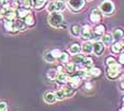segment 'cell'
Wrapping results in <instances>:
<instances>
[{
  "label": "cell",
  "instance_id": "obj_16",
  "mask_svg": "<svg viewBox=\"0 0 124 111\" xmlns=\"http://www.w3.org/2000/svg\"><path fill=\"white\" fill-rule=\"evenodd\" d=\"M62 90L64 91L65 95H66V98L68 97H71V96H73L77 93V89H74V88H72L71 86H64L62 87Z\"/></svg>",
  "mask_w": 124,
  "mask_h": 111
},
{
  "label": "cell",
  "instance_id": "obj_10",
  "mask_svg": "<svg viewBox=\"0 0 124 111\" xmlns=\"http://www.w3.org/2000/svg\"><path fill=\"white\" fill-rule=\"evenodd\" d=\"M104 49H105V45L103 44L102 41H95L93 44V52L95 55H98V56L102 55L104 52Z\"/></svg>",
  "mask_w": 124,
  "mask_h": 111
},
{
  "label": "cell",
  "instance_id": "obj_46",
  "mask_svg": "<svg viewBox=\"0 0 124 111\" xmlns=\"http://www.w3.org/2000/svg\"><path fill=\"white\" fill-rule=\"evenodd\" d=\"M122 102H123V104H124V95L122 96Z\"/></svg>",
  "mask_w": 124,
  "mask_h": 111
},
{
  "label": "cell",
  "instance_id": "obj_37",
  "mask_svg": "<svg viewBox=\"0 0 124 111\" xmlns=\"http://www.w3.org/2000/svg\"><path fill=\"white\" fill-rule=\"evenodd\" d=\"M51 53H52V55L54 56L55 58H58V56L61 55L62 51H61L60 49H54V50H52V51H51Z\"/></svg>",
  "mask_w": 124,
  "mask_h": 111
},
{
  "label": "cell",
  "instance_id": "obj_5",
  "mask_svg": "<svg viewBox=\"0 0 124 111\" xmlns=\"http://www.w3.org/2000/svg\"><path fill=\"white\" fill-rule=\"evenodd\" d=\"M81 35L82 38L85 40H89V39H93V31L91 30L89 24H84L81 29Z\"/></svg>",
  "mask_w": 124,
  "mask_h": 111
},
{
  "label": "cell",
  "instance_id": "obj_8",
  "mask_svg": "<svg viewBox=\"0 0 124 111\" xmlns=\"http://www.w3.org/2000/svg\"><path fill=\"white\" fill-rule=\"evenodd\" d=\"M104 34H105V25L99 24L93 30V39H101Z\"/></svg>",
  "mask_w": 124,
  "mask_h": 111
},
{
  "label": "cell",
  "instance_id": "obj_40",
  "mask_svg": "<svg viewBox=\"0 0 124 111\" xmlns=\"http://www.w3.org/2000/svg\"><path fill=\"white\" fill-rule=\"evenodd\" d=\"M85 88H86L87 90H90V89H91V88H92V85L90 84V82H86V85H85Z\"/></svg>",
  "mask_w": 124,
  "mask_h": 111
},
{
  "label": "cell",
  "instance_id": "obj_34",
  "mask_svg": "<svg viewBox=\"0 0 124 111\" xmlns=\"http://www.w3.org/2000/svg\"><path fill=\"white\" fill-rule=\"evenodd\" d=\"M115 64H117V60H116V58L112 57V56H108V57L105 59V65L107 67L112 66V65H115Z\"/></svg>",
  "mask_w": 124,
  "mask_h": 111
},
{
  "label": "cell",
  "instance_id": "obj_7",
  "mask_svg": "<svg viewBox=\"0 0 124 111\" xmlns=\"http://www.w3.org/2000/svg\"><path fill=\"white\" fill-rule=\"evenodd\" d=\"M90 20L93 23H99L102 20V13H101V11L98 10V8L92 10L91 13H90Z\"/></svg>",
  "mask_w": 124,
  "mask_h": 111
},
{
  "label": "cell",
  "instance_id": "obj_9",
  "mask_svg": "<svg viewBox=\"0 0 124 111\" xmlns=\"http://www.w3.org/2000/svg\"><path fill=\"white\" fill-rule=\"evenodd\" d=\"M3 25H4V29L7 30L9 33H17L18 32V31L16 30L14 20H8V19H4Z\"/></svg>",
  "mask_w": 124,
  "mask_h": 111
},
{
  "label": "cell",
  "instance_id": "obj_44",
  "mask_svg": "<svg viewBox=\"0 0 124 111\" xmlns=\"http://www.w3.org/2000/svg\"><path fill=\"white\" fill-rule=\"evenodd\" d=\"M3 5V0H0V7Z\"/></svg>",
  "mask_w": 124,
  "mask_h": 111
},
{
  "label": "cell",
  "instance_id": "obj_24",
  "mask_svg": "<svg viewBox=\"0 0 124 111\" xmlns=\"http://www.w3.org/2000/svg\"><path fill=\"white\" fill-rule=\"evenodd\" d=\"M65 69H66V71L68 72L69 74H73L77 71V65L74 64L73 61L71 62H66V65H65Z\"/></svg>",
  "mask_w": 124,
  "mask_h": 111
},
{
  "label": "cell",
  "instance_id": "obj_30",
  "mask_svg": "<svg viewBox=\"0 0 124 111\" xmlns=\"http://www.w3.org/2000/svg\"><path fill=\"white\" fill-rule=\"evenodd\" d=\"M54 4H55L56 11H58V12H62V11H64L65 8H66V4H65V2L61 1V0H56V1H54Z\"/></svg>",
  "mask_w": 124,
  "mask_h": 111
},
{
  "label": "cell",
  "instance_id": "obj_41",
  "mask_svg": "<svg viewBox=\"0 0 124 111\" xmlns=\"http://www.w3.org/2000/svg\"><path fill=\"white\" fill-rule=\"evenodd\" d=\"M119 87H120V90L124 91V81H120V85H119Z\"/></svg>",
  "mask_w": 124,
  "mask_h": 111
},
{
  "label": "cell",
  "instance_id": "obj_35",
  "mask_svg": "<svg viewBox=\"0 0 124 111\" xmlns=\"http://www.w3.org/2000/svg\"><path fill=\"white\" fill-rule=\"evenodd\" d=\"M47 11L49 13H52V12H56V7H55V4H54V1H51L48 3V7H47Z\"/></svg>",
  "mask_w": 124,
  "mask_h": 111
},
{
  "label": "cell",
  "instance_id": "obj_19",
  "mask_svg": "<svg viewBox=\"0 0 124 111\" xmlns=\"http://www.w3.org/2000/svg\"><path fill=\"white\" fill-rule=\"evenodd\" d=\"M14 23H15V27H16V30L18 31H24L27 29V24L24 23L23 19H20V18H16L15 20H14Z\"/></svg>",
  "mask_w": 124,
  "mask_h": 111
},
{
  "label": "cell",
  "instance_id": "obj_15",
  "mask_svg": "<svg viewBox=\"0 0 124 111\" xmlns=\"http://www.w3.org/2000/svg\"><path fill=\"white\" fill-rule=\"evenodd\" d=\"M68 77H69V76L67 75L66 73L60 72V73L56 74L55 81H57L58 84H61V85H66V84H68Z\"/></svg>",
  "mask_w": 124,
  "mask_h": 111
},
{
  "label": "cell",
  "instance_id": "obj_45",
  "mask_svg": "<svg viewBox=\"0 0 124 111\" xmlns=\"http://www.w3.org/2000/svg\"><path fill=\"white\" fill-rule=\"evenodd\" d=\"M119 111H124V106H122V107H121L120 109H119Z\"/></svg>",
  "mask_w": 124,
  "mask_h": 111
},
{
  "label": "cell",
  "instance_id": "obj_29",
  "mask_svg": "<svg viewBox=\"0 0 124 111\" xmlns=\"http://www.w3.org/2000/svg\"><path fill=\"white\" fill-rule=\"evenodd\" d=\"M33 3H34V7L36 10H41L47 3V0H33Z\"/></svg>",
  "mask_w": 124,
  "mask_h": 111
},
{
  "label": "cell",
  "instance_id": "obj_36",
  "mask_svg": "<svg viewBox=\"0 0 124 111\" xmlns=\"http://www.w3.org/2000/svg\"><path fill=\"white\" fill-rule=\"evenodd\" d=\"M8 103L4 101H0V111H8Z\"/></svg>",
  "mask_w": 124,
  "mask_h": 111
},
{
  "label": "cell",
  "instance_id": "obj_2",
  "mask_svg": "<svg viewBox=\"0 0 124 111\" xmlns=\"http://www.w3.org/2000/svg\"><path fill=\"white\" fill-rule=\"evenodd\" d=\"M121 65L120 64H115L112 66L107 67L106 69V74H107V77L109 79H116V78H119L121 75Z\"/></svg>",
  "mask_w": 124,
  "mask_h": 111
},
{
  "label": "cell",
  "instance_id": "obj_47",
  "mask_svg": "<svg viewBox=\"0 0 124 111\" xmlns=\"http://www.w3.org/2000/svg\"><path fill=\"white\" fill-rule=\"evenodd\" d=\"M89 1H91V0H89Z\"/></svg>",
  "mask_w": 124,
  "mask_h": 111
},
{
  "label": "cell",
  "instance_id": "obj_11",
  "mask_svg": "<svg viewBox=\"0 0 124 111\" xmlns=\"http://www.w3.org/2000/svg\"><path fill=\"white\" fill-rule=\"evenodd\" d=\"M112 38L115 39V40L117 41H120L121 39L124 38V30L122 28H117V29H115L112 31Z\"/></svg>",
  "mask_w": 124,
  "mask_h": 111
},
{
  "label": "cell",
  "instance_id": "obj_1",
  "mask_svg": "<svg viewBox=\"0 0 124 111\" xmlns=\"http://www.w3.org/2000/svg\"><path fill=\"white\" fill-rule=\"evenodd\" d=\"M48 21H49V24L51 25V27L60 28L61 25L64 23V16H63V14L61 12H58V11L52 12V13H50Z\"/></svg>",
  "mask_w": 124,
  "mask_h": 111
},
{
  "label": "cell",
  "instance_id": "obj_14",
  "mask_svg": "<svg viewBox=\"0 0 124 111\" xmlns=\"http://www.w3.org/2000/svg\"><path fill=\"white\" fill-rule=\"evenodd\" d=\"M17 18V13H16V8H13L11 7L9 10L5 12L4 14V19H8V20H15Z\"/></svg>",
  "mask_w": 124,
  "mask_h": 111
},
{
  "label": "cell",
  "instance_id": "obj_17",
  "mask_svg": "<svg viewBox=\"0 0 124 111\" xmlns=\"http://www.w3.org/2000/svg\"><path fill=\"white\" fill-rule=\"evenodd\" d=\"M16 13H17V18H20V19H23L27 15H29L31 13L29 8H26L23 7H19L16 8Z\"/></svg>",
  "mask_w": 124,
  "mask_h": 111
},
{
  "label": "cell",
  "instance_id": "obj_13",
  "mask_svg": "<svg viewBox=\"0 0 124 111\" xmlns=\"http://www.w3.org/2000/svg\"><path fill=\"white\" fill-rule=\"evenodd\" d=\"M44 101L46 102L47 104H54L57 99L55 97V94L51 91H47L44 94Z\"/></svg>",
  "mask_w": 124,
  "mask_h": 111
},
{
  "label": "cell",
  "instance_id": "obj_20",
  "mask_svg": "<svg viewBox=\"0 0 124 111\" xmlns=\"http://www.w3.org/2000/svg\"><path fill=\"white\" fill-rule=\"evenodd\" d=\"M23 21H24V23L27 24V27H33V25L35 24V17L32 13H30L29 15H27L23 18Z\"/></svg>",
  "mask_w": 124,
  "mask_h": 111
},
{
  "label": "cell",
  "instance_id": "obj_22",
  "mask_svg": "<svg viewBox=\"0 0 124 111\" xmlns=\"http://www.w3.org/2000/svg\"><path fill=\"white\" fill-rule=\"evenodd\" d=\"M81 51V44H78V42H74L69 47V53L71 55H75V54H78Z\"/></svg>",
  "mask_w": 124,
  "mask_h": 111
},
{
  "label": "cell",
  "instance_id": "obj_26",
  "mask_svg": "<svg viewBox=\"0 0 124 111\" xmlns=\"http://www.w3.org/2000/svg\"><path fill=\"white\" fill-rule=\"evenodd\" d=\"M88 74L89 76H92V77H98L102 74V71H101L100 68H97V67H92L91 69L88 71Z\"/></svg>",
  "mask_w": 124,
  "mask_h": 111
},
{
  "label": "cell",
  "instance_id": "obj_27",
  "mask_svg": "<svg viewBox=\"0 0 124 111\" xmlns=\"http://www.w3.org/2000/svg\"><path fill=\"white\" fill-rule=\"evenodd\" d=\"M44 59L46 60L48 64H52V62L55 61V57L52 55L51 51H46L44 54Z\"/></svg>",
  "mask_w": 124,
  "mask_h": 111
},
{
  "label": "cell",
  "instance_id": "obj_4",
  "mask_svg": "<svg viewBox=\"0 0 124 111\" xmlns=\"http://www.w3.org/2000/svg\"><path fill=\"white\" fill-rule=\"evenodd\" d=\"M67 4L70 7V10L73 12H78L82 8L85 7L86 4V0H68Z\"/></svg>",
  "mask_w": 124,
  "mask_h": 111
},
{
  "label": "cell",
  "instance_id": "obj_42",
  "mask_svg": "<svg viewBox=\"0 0 124 111\" xmlns=\"http://www.w3.org/2000/svg\"><path fill=\"white\" fill-rule=\"evenodd\" d=\"M120 79H121V81H124V72H121V75H120Z\"/></svg>",
  "mask_w": 124,
  "mask_h": 111
},
{
  "label": "cell",
  "instance_id": "obj_38",
  "mask_svg": "<svg viewBox=\"0 0 124 111\" xmlns=\"http://www.w3.org/2000/svg\"><path fill=\"white\" fill-rule=\"evenodd\" d=\"M119 62H120V65H124V53H121L120 54V56H119Z\"/></svg>",
  "mask_w": 124,
  "mask_h": 111
},
{
  "label": "cell",
  "instance_id": "obj_32",
  "mask_svg": "<svg viewBox=\"0 0 124 111\" xmlns=\"http://www.w3.org/2000/svg\"><path fill=\"white\" fill-rule=\"evenodd\" d=\"M58 59H60V61L61 62H68L69 60V54L67 53V52H62L61 53V55L58 56Z\"/></svg>",
  "mask_w": 124,
  "mask_h": 111
},
{
  "label": "cell",
  "instance_id": "obj_33",
  "mask_svg": "<svg viewBox=\"0 0 124 111\" xmlns=\"http://www.w3.org/2000/svg\"><path fill=\"white\" fill-rule=\"evenodd\" d=\"M56 74H57L56 70H55V69H51V70L48 71L47 76H48V78H49L50 81H55V78H56Z\"/></svg>",
  "mask_w": 124,
  "mask_h": 111
},
{
  "label": "cell",
  "instance_id": "obj_39",
  "mask_svg": "<svg viewBox=\"0 0 124 111\" xmlns=\"http://www.w3.org/2000/svg\"><path fill=\"white\" fill-rule=\"evenodd\" d=\"M56 72H57V73H60V72H63V70H64V67L63 66H62V65H58V66L57 67H56Z\"/></svg>",
  "mask_w": 124,
  "mask_h": 111
},
{
  "label": "cell",
  "instance_id": "obj_6",
  "mask_svg": "<svg viewBox=\"0 0 124 111\" xmlns=\"http://www.w3.org/2000/svg\"><path fill=\"white\" fill-rule=\"evenodd\" d=\"M81 82H82V78L75 73H73V75H71V76H69L68 77L69 86H71L72 88H74V89H77V88L80 86Z\"/></svg>",
  "mask_w": 124,
  "mask_h": 111
},
{
  "label": "cell",
  "instance_id": "obj_43",
  "mask_svg": "<svg viewBox=\"0 0 124 111\" xmlns=\"http://www.w3.org/2000/svg\"><path fill=\"white\" fill-rule=\"evenodd\" d=\"M120 41H121V44H122V47H123V50H124V38H123V39H121Z\"/></svg>",
  "mask_w": 124,
  "mask_h": 111
},
{
  "label": "cell",
  "instance_id": "obj_23",
  "mask_svg": "<svg viewBox=\"0 0 124 111\" xmlns=\"http://www.w3.org/2000/svg\"><path fill=\"white\" fill-rule=\"evenodd\" d=\"M101 40H102L103 44L104 45H109L112 42V40H114V38H112V35L111 34H108V33H105L104 35L101 37Z\"/></svg>",
  "mask_w": 124,
  "mask_h": 111
},
{
  "label": "cell",
  "instance_id": "obj_21",
  "mask_svg": "<svg viewBox=\"0 0 124 111\" xmlns=\"http://www.w3.org/2000/svg\"><path fill=\"white\" fill-rule=\"evenodd\" d=\"M81 29L82 28H81L80 24L74 23V24H72L71 27H70V33H71V35L78 37V36L81 35Z\"/></svg>",
  "mask_w": 124,
  "mask_h": 111
},
{
  "label": "cell",
  "instance_id": "obj_28",
  "mask_svg": "<svg viewBox=\"0 0 124 111\" xmlns=\"http://www.w3.org/2000/svg\"><path fill=\"white\" fill-rule=\"evenodd\" d=\"M19 1V4L21 7H26V8H32L34 7V3H33V0H18Z\"/></svg>",
  "mask_w": 124,
  "mask_h": 111
},
{
  "label": "cell",
  "instance_id": "obj_25",
  "mask_svg": "<svg viewBox=\"0 0 124 111\" xmlns=\"http://www.w3.org/2000/svg\"><path fill=\"white\" fill-rule=\"evenodd\" d=\"M86 56L85 55H82V54H75V55H73V58H72V61L74 62L75 65H82L84 61V59H85Z\"/></svg>",
  "mask_w": 124,
  "mask_h": 111
},
{
  "label": "cell",
  "instance_id": "obj_18",
  "mask_svg": "<svg viewBox=\"0 0 124 111\" xmlns=\"http://www.w3.org/2000/svg\"><path fill=\"white\" fill-rule=\"evenodd\" d=\"M110 51H111V53H114V54L122 53V51H124V50H123L121 41H117V42H115V44H112L111 47H110Z\"/></svg>",
  "mask_w": 124,
  "mask_h": 111
},
{
  "label": "cell",
  "instance_id": "obj_3",
  "mask_svg": "<svg viewBox=\"0 0 124 111\" xmlns=\"http://www.w3.org/2000/svg\"><path fill=\"white\" fill-rule=\"evenodd\" d=\"M100 11L104 15H111L115 12V4L110 0H105L100 4Z\"/></svg>",
  "mask_w": 124,
  "mask_h": 111
},
{
  "label": "cell",
  "instance_id": "obj_12",
  "mask_svg": "<svg viewBox=\"0 0 124 111\" xmlns=\"http://www.w3.org/2000/svg\"><path fill=\"white\" fill-rule=\"evenodd\" d=\"M81 50L83 54H90L93 52V44L90 41H86L84 42L83 45L81 47Z\"/></svg>",
  "mask_w": 124,
  "mask_h": 111
},
{
  "label": "cell",
  "instance_id": "obj_31",
  "mask_svg": "<svg viewBox=\"0 0 124 111\" xmlns=\"http://www.w3.org/2000/svg\"><path fill=\"white\" fill-rule=\"evenodd\" d=\"M54 94H55L56 99H58V101H62V99L66 98V95H65L64 91L62 90V88H61V89H58V90H56L55 92H54Z\"/></svg>",
  "mask_w": 124,
  "mask_h": 111
}]
</instances>
